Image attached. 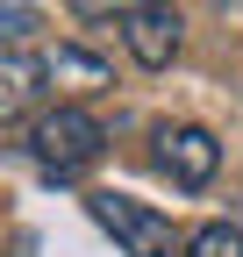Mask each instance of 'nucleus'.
Wrapping results in <instances>:
<instances>
[{
    "mask_svg": "<svg viewBox=\"0 0 243 257\" xmlns=\"http://www.w3.org/2000/svg\"><path fill=\"white\" fill-rule=\"evenodd\" d=\"M215 165H222V143L207 136L200 121H165L158 128V172L179 193H200L207 179H215Z\"/></svg>",
    "mask_w": 243,
    "mask_h": 257,
    "instance_id": "3",
    "label": "nucleus"
},
{
    "mask_svg": "<svg viewBox=\"0 0 243 257\" xmlns=\"http://www.w3.org/2000/svg\"><path fill=\"white\" fill-rule=\"evenodd\" d=\"M136 8H150V0H72L79 22H122V15H136Z\"/></svg>",
    "mask_w": 243,
    "mask_h": 257,
    "instance_id": "9",
    "label": "nucleus"
},
{
    "mask_svg": "<svg viewBox=\"0 0 243 257\" xmlns=\"http://www.w3.org/2000/svg\"><path fill=\"white\" fill-rule=\"evenodd\" d=\"M179 257H243V229L236 221H200V229L179 243Z\"/></svg>",
    "mask_w": 243,
    "mask_h": 257,
    "instance_id": "6",
    "label": "nucleus"
},
{
    "mask_svg": "<svg viewBox=\"0 0 243 257\" xmlns=\"http://www.w3.org/2000/svg\"><path fill=\"white\" fill-rule=\"evenodd\" d=\"M36 22H43V15L29 8V0H0V43H8V50L36 36Z\"/></svg>",
    "mask_w": 243,
    "mask_h": 257,
    "instance_id": "8",
    "label": "nucleus"
},
{
    "mask_svg": "<svg viewBox=\"0 0 243 257\" xmlns=\"http://www.w3.org/2000/svg\"><path fill=\"white\" fill-rule=\"evenodd\" d=\"M86 214H93L100 229L114 236L122 257H179V243H186V236L172 229V214H165V207L136 200V193H114V186L86 193Z\"/></svg>",
    "mask_w": 243,
    "mask_h": 257,
    "instance_id": "2",
    "label": "nucleus"
},
{
    "mask_svg": "<svg viewBox=\"0 0 243 257\" xmlns=\"http://www.w3.org/2000/svg\"><path fill=\"white\" fill-rule=\"evenodd\" d=\"M179 43H186V22H179L172 0H150V8L122 15V50H129L143 72H165V64L179 57Z\"/></svg>",
    "mask_w": 243,
    "mask_h": 257,
    "instance_id": "4",
    "label": "nucleus"
},
{
    "mask_svg": "<svg viewBox=\"0 0 243 257\" xmlns=\"http://www.w3.org/2000/svg\"><path fill=\"white\" fill-rule=\"evenodd\" d=\"M50 86V64L29 57V50H0V121H22L29 107L43 100Z\"/></svg>",
    "mask_w": 243,
    "mask_h": 257,
    "instance_id": "5",
    "label": "nucleus"
},
{
    "mask_svg": "<svg viewBox=\"0 0 243 257\" xmlns=\"http://www.w3.org/2000/svg\"><path fill=\"white\" fill-rule=\"evenodd\" d=\"M22 150L36 157L50 179H79L86 165H100V150H107V121H100L93 107H72V100H65V107H43L36 121H29Z\"/></svg>",
    "mask_w": 243,
    "mask_h": 257,
    "instance_id": "1",
    "label": "nucleus"
},
{
    "mask_svg": "<svg viewBox=\"0 0 243 257\" xmlns=\"http://www.w3.org/2000/svg\"><path fill=\"white\" fill-rule=\"evenodd\" d=\"M43 64H50V79H86V86H100V79H107V64H100V57H86V50H72V43L57 50V57H43Z\"/></svg>",
    "mask_w": 243,
    "mask_h": 257,
    "instance_id": "7",
    "label": "nucleus"
}]
</instances>
